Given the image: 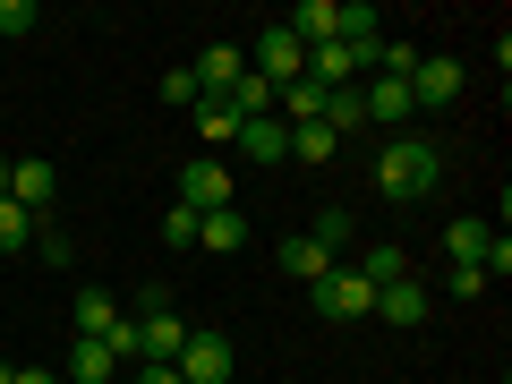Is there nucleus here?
<instances>
[{"label": "nucleus", "mask_w": 512, "mask_h": 384, "mask_svg": "<svg viewBox=\"0 0 512 384\" xmlns=\"http://www.w3.org/2000/svg\"><path fill=\"white\" fill-rule=\"evenodd\" d=\"M171 367H180V384H231V342L222 333H188V350Z\"/></svg>", "instance_id": "423d86ee"}, {"label": "nucleus", "mask_w": 512, "mask_h": 384, "mask_svg": "<svg viewBox=\"0 0 512 384\" xmlns=\"http://www.w3.org/2000/svg\"><path fill=\"white\" fill-rule=\"evenodd\" d=\"M274 111H291L282 128H308V120H325V86H316V77H291V86H274Z\"/></svg>", "instance_id": "dca6fc26"}, {"label": "nucleus", "mask_w": 512, "mask_h": 384, "mask_svg": "<svg viewBox=\"0 0 512 384\" xmlns=\"http://www.w3.org/2000/svg\"><path fill=\"white\" fill-rule=\"evenodd\" d=\"M188 77H197V94H231L239 77H248V52H239V43H205V52L188 60Z\"/></svg>", "instance_id": "1a4fd4ad"}, {"label": "nucleus", "mask_w": 512, "mask_h": 384, "mask_svg": "<svg viewBox=\"0 0 512 384\" xmlns=\"http://www.w3.org/2000/svg\"><path fill=\"white\" fill-rule=\"evenodd\" d=\"M9 171H18V163H9V154H0V197H9Z\"/></svg>", "instance_id": "c85d7f7f"}, {"label": "nucleus", "mask_w": 512, "mask_h": 384, "mask_svg": "<svg viewBox=\"0 0 512 384\" xmlns=\"http://www.w3.org/2000/svg\"><path fill=\"white\" fill-rule=\"evenodd\" d=\"M163 103H188V111H197L205 94H197V77H188V69H171V77H163Z\"/></svg>", "instance_id": "393cba45"}, {"label": "nucleus", "mask_w": 512, "mask_h": 384, "mask_svg": "<svg viewBox=\"0 0 512 384\" xmlns=\"http://www.w3.org/2000/svg\"><path fill=\"white\" fill-rule=\"evenodd\" d=\"M248 69L265 77V86H291V77H308V52H299V43L282 35V26H265V35L248 43Z\"/></svg>", "instance_id": "39448f33"}, {"label": "nucleus", "mask_w": 512, "mask_h": 384, "mask_svg": "<svg viewBox=\"0 0 512 384\" xmlns=\"http://www.w3.org/2000/svg\"><path fill=\"white\" fill-rule=\"evenodd\" d=\"M111 376H120V359H111L103 342H86V333H77L69 359H60V384H111Z\"/></svg>", "instance_id": "f8f14e48"}, {"label": "nucleus", "mask_w": 512, "mask_h": 384, "mask_svg": "<svg viewBox=\"0 0 512 384\" xmlns=\"http://www.w3.org/2000/svg\"><path fill=\"white\" fill-rule=\"evenodd\" d=\"M308 299H316V316H325V325H359V316H376V282H367L359 265H333Z\"/></svg>", "instance_id": "f03ea898"}, {"label": "nucleus", "mask_w": 512, "mask_h": 384, "mask_svg": "<svg viewBox=\"0 0 512 384\" xmlns=\"http://www.w3.org/2000/svg\"><path fill=\"white\" fill-rule=\"evenodd\" d=\"M180 205H188V214H222V205H239L231 197V163H188L180 171Z\"/></svg>", "instance_id": "0eeeda50"}, {"label": "nucleus", "mask_w": 512, "mask_h": 384, "mask_svg": "<svg viewBox=\"0 0 512 384\" xmlns=\"http://www.w3.org/2000/svg\"><path fill=\"white\" fill-rule=\"evenodd\" d=\"M9 197H18L35 222H52V205H60V171H52V163H18V171H9Z\"/></svg>", "instance_id": "9b49d317"}, {"label": "nucleus", "mask_w": 512, "mask_h": 384, "mask_svg": "<svg viewBox=\"0 0 512 384\" xmlns=\"http://www.w3.org/2000/svg\"><path fill=\"white\" fill-rule=\"evenodd\" d=\"M333 265H342V248H325V239H316V231H299V239H282V274H291L299 291H316V282H325Z\"/></svg>", "instance_id": "6e6552de"}, {"label": "nucleus", "mask_w": 512, "mask_h": 384, "mask_svg": "<svg viewBox=\"0 0 512 384\" xmlns=\"http://www.w3.org/2000/svg\"><path fill=\"white\" fill-rule=\"evenodd\" d=\"M325 128H333V137H359V128H367V103H359V86L325 94Z\"/></svg>", "instance_id": "a211bd4d"}, {"label": "nucleus", "mask_w": 512, "mask_h": 384, "mask_svg": "<svg viewBox=\"0 0 512 384\" xmlns=\"http://www.w3.org/2000/svg\"><path fill=\"white\" fill-rule=\"evenodd\" d=\"M239 128H248V120H239L222 94H205V103H197V137H205L214 154H231V146H239Z\"/></svg>", "instance_id": "2eb2a0df"}, {"label": "nucleus", "mask_w": 512, "mask_h": 384, "mask_svg": "<svg viewBox=\"0 0 512 384\" xmlns=\"http://www.w3.org/2000/svg\"><path fill=\"white\" fill-rule=\"evenodd\" d=\"M163 248H197V214H188V205L163 214Z\"/></svg>", "instance_id": "5701e85b"}, {"label": "nucleus", "mask_w": 512, "mask_h": 384, "mask_svg": "<svg viewBox=\"0 0 512 384\" xmlns=\"http://www.w3.org/2000/svg\"><path fill=\"white\" fill-rule=\"evenodd\" d=\"M35 248H43V265H69V231H60V222H35Z\"/></svg>", "instance_id": "b1692460"}, {"label": "nucleus", "mask_w": 512, "mask_h": 384, "mask_svg": "<svg viewBox=\"0 0 512 384\" xmlns=\"http://www.w3.org/2000/svg\"><path fill=\"white\" fill-rule=\"evenodd\" d=\"M35 18H43L35 0H0V43H18V35H26V26H35Z\"/></svg>", "instance_id": "4be33fe9"}, {"label": "nucleus", "mask_w": 512, "mask_h": 384, "mask_svg": "<svg viewBox=\"0 0 512 384\" xmlns=\"http://www.w3.org/2000/svg\"><path fill=\"white\" fill-rule=\"evenodd\" d=\"M137 384H180V367H137Z\"/></svg>", "instance_id": "bb28decb"}, {"label": "nucleus", "mask_w": 512, "mask_h": 384, "mask_svg": "<svg viewBox=\"0 0 512 384\" xmlns=\"http://www.w3.org/2000/svg\"><path fill=\"white\" fill-rule=\"evenodd\" d=\"M197 248L239 256V248H248V214H239V205H222V214H197Z\"/></svg>", "instance_id": "ddd939ff"}, {"label": "nucleus", "mask_w": 512, "mask_h": 384, "mask_svg": "<svg viewBox=\"0 0 512 384\" xmlns=\"http://www.w3.org/2000/svg\"><path fill=\"white\" fill-rule=\"evenodd\" d=\"M444 291H453V299H478V291H487V274H478V265H453V274H444Z\"/></svg>", "instance_id": "a878e982"}, {"label": "nucleus", "mask_w": 512, "mask_h": 384, "mask_svg": "<svg viewBox=\"0 0 512 384\" xmlns=\"http://www.w3.org/2000/svg\"><path fill=\"white\" fill-rule=\"evenodd\" d=\"M69 316H77V333H86V342H111V325H120V299H111V291H77L69 299Z\"/></svg>", "instance_id": "4468645a"}, {"label": "nucleus", "mask_w": 512, "mask_h": 384, "mask_svg": "<svg viewBox=\"0 0 512 384\" xmlns=\"http://www.w3.org/2000/svg\"><path fill=\"white\" fill-rule=\"evenodd\" d=\"M376 316H384V325H402V333H419V325H427V282H419V274L384 282V291H376Z\"/></svg>", "instance_id": "9d476101"}, {"label": "nucleus", "mask_w": 512, "mask_h": 384, "mask_svg": "<svg viewBox=\"0 0 512 384\" xmlns=\"http://www.w3.org/2000/svg\"><path fill=\"white\" fill-rule=\"evenodd\" d=\"M376 188H384L393 205L436 197V188H444V154L427 146L419 128H402V137H384V154H376Z\"/></svg>", "instance_id": "f257e3e1"}, {"label": "nucleus", "mask_w": 512, "mask_h": 384, "mask_svg": "<svg viewBox=\"0 0 512 384\" xmlns=\"http://www.w3.org/2000/svg\"><path fill=\"white\" fill-rule=\"evenodd\" d=\"M18 384H60V367H18Z\"/></svg>", "instance_id": "cd10ccee"}, {"label": "nucleus", "mask_w": 512, "mask_h": 384, "mask_svg": "<svg viewBox=\"0 0 512 384\" xmlns=\"http://www.w3.org/2000/svg\"><path fill=\"white\" fill-rule=\"evenodd\" d=\"M239 154H256V163H282V154H291V128H282L274 111H265V120H248V128H239Z\"/></svg>", "instance_id": "f3484780"}, {"label": "nucleus", "mask_w": 512, "mask_h": 384, "mask_svg": "<svg viewBox=\"0 0 512 384\" xmlns=\"http://www.w3.org/2000/svg\"><path fill=\"white\" fill-rule=\"evenodd\" d=\"M18 248H35V214L18 197H0V256H18Z\"/></svg>", "instance_id": "6ab92c4d"}, {"label": "nucleus", "mask_w": 512, "mask_h": 384, "mask_svg": "<svg viewBox=\"0 0 512 384\" xmlns=\"http://www.w3.org/2000/svg\"><path fill=\"white\" fill-rule=\"evenodd\" d=\"M333 146H342V137H333L325 120H308V128H291V154H299V163H333Z\"/></svg>", "instance_id": "aec40b11"}, {"label": "nucleus", "mask_w": 512, "mask_h": 384, "mask_svg": "<svg viewBox=\"0 0 512 384\" xmlns=\"http://www.w3.org/2000/svg\"><path fill=\"white\" fill-rule=\"evenodd\" d=\"M359 103H367V128H393V137L419 120V103H410V77H384V69L359 86Z\"/></svg>", "instance_id": "20e7f679"}, {"label": "nucleus", "mask_w": 512, "mask_h": 384, "mask_svg": "<svg viewBox=\"0 0 512 384\" xmlns=\"http://www.w3.org/2000/svg\"><path fill=\"white\" fill-rule=\"evenodd\" d=\"M461 86H470V77H461V60H453V52H419V69H410V103H419V111L461 103Z\"/></svg>", "instance_id": "7ed1b4c3"}, {"label": "nucleus", "mask_w": 512, "mask_h": 384, "mask_svg": "<svg viewBox=\"0 0 512 384\" xmlns=\"http://www.w3.org/2000/svg\"><path fill=\"white\" fill-rule=\"evenodd\" d=\"M359 274L384 291V282H402V274H410V256H402V248H367V256H359Z\"/></svg>", "instance_id": "412c9836"}]
</instances>
